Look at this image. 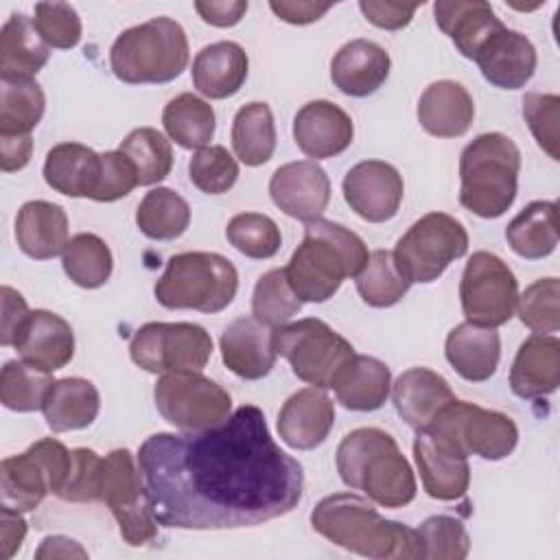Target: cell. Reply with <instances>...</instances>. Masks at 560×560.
I'll return each instance as SVG.
<instances>
[{"label":"cell","instance_id":"1","mask_svg":"<svg viewBox=\"0 0 560 560\" xmlns=\"http://www.w3.org/2000/svg\"><path fill=\"white\" fill-rule=\"evenodd\" d=\"M138 468L155 521L175 529L254 527L289 514L304 490L302 464L256 405L201 431L149 435Z\"/></svg>","mask_w":560,"mask_h":560},{"label":"cell","instance_id":"2","mask_svg":"<svg viewBox=\"0 0 560 560\" xmlns=\"http://www.w3.org/2000/svg\"><path fill=\"white\" fill-rule=\"evenodd\" d=\"M311 525L332 545L374 560L424 558L418 529L389 521L352 492L324 497L311 512Z\"/></svg>","mask_w":560,"mask_h":560},{"label":"cell","instance_id":"3","mask_svg":"<svg viewBox=\"0 0 560 560\" xmlns=\"http://www.w3.org/2000/svg\"><path fill=\"white\" fill-rule=\"evenodd\" d=\"M368 258V245L359 234L319 217L304 225V238L291 254L284 276L300 302H326L346 278L359 276Z\"/></svg>","mask_w":560,"mask_h":560},{"label":"cell","instance_id":"4","mask_svg":"<svg viewBox=\"0 0 560 560\" xmlns=\"http://www.w3.org/2000/svg\"><path fill=\"white\" fill-rule=\"evenodd\" d=\"M341 481L383 508H405L416 499V477L396 440L376 427L350 431L337 446Z\"/></svg>","mask_w":560,"mask_h":560},{"label":"cell","instance_id":"5","mask_svg":"<svg viewBox=\"0 0 560 560\" xmlns=\"http://www.w3.org/2000/svg\"><path fill=\"white\" fill-rule=\"evenodd\" d=\"M521 151L499 131L481 133L459 155V203L481 219H497L516 199Z\"/></svg>","mask_w":560,"mask_h":560},{"label":"cell","instance_id":"6","mask_svg":"<svg viewBox=\"0 0 560 560\" xmlns=\"http://www.w3.org/2000/svg\"><path fill=\"white\" fill-rule=\"evenodd\" d=\"M109 66L122 83H168L188 66V39L179 22L160 15L122 31L109 50Z\"/></svg>","mask_w":560,"mask_h":560},{"label":"cell","instance_id":"7","mask_svg":"<svg viewBox=\"0 0 560 560\" xmlns=\"http://www.w3.org/2000/svg\"><path fill=\"white\" fill-rule=\"evenodd\" d=\"M238 289V271L221 254L182 252L168 258L164 273L153 287L164 308H192L219 313L232 304Z\"/></svg>","mask_w":560,"mask_h":560},{"label":"cell","instance_id":"8","mask_svg":"<svg viewBox=\"0 0 560 560\" xmlns=\"http://www.w3.org/2000/svg\"><path fill=\"white\" fill-rule=\"evenodd\" d=\"M273 346L300 381L319 389H330L339 370L357 354L348 339L317 317L278 326Z\"/></svg>","mask_w":560,"mask_h":560},{"label":"cell","instance_id":"9","mask_svg":"<svg viewBox=\"0 0 560 560\" xmlns=\"http://www.w3.org/2000/svg\"><path fill=\"white\" fill-rule=\"evenodd\" d=\"M72 466V451L59 440L44 438L24 453L4 457L0 464L2 505L18 512L35 510L48 492L61 494Z\"/></svg>","mask_w":560,"mask_h":560},{"label":"cell","instance_id":"10","mask_svg":"<svg viewBox=\"0 0 560 560\" xmlns=\"http://www.w3.org/2000/svg\"><path fill=\"white\" fill-rule=\"evenodd\" d=\"M468 252L466 228L446 212L420 217L396 243L394 260L402 276L413 282H433L444 269Z\"/></svg>","mask_w":560,"mask_h":560},{"label":"cell","instance_id":"11","mask_svg":"<svg viewBox=\"0 0 560 560\" xmlns=\"http://www.w3.org/2000/svg\"><path fill=\"white\" fill-rule=\"evenodd\" d=\"M98 501L114 514L127 545L140 547L158 536V521L151 512L140 468L129 448H114L101 459Z\"/></svg>","mask_w":560,"mask_h":560},{"label":"cell","instance_id":"12","mask_svg":"<svg viewBox=\"0 0 560 560\" xmlns=\"http://www.w3.org/2000/svg\"><path fill=\"white\" fill-rule=\"evenodd\" d=\"M153 398L160 416L184 431H201L223 422L232 411L230 394L197 370L164 372Z\"/></svg>","mask_w":560,"mask_h":560},{"label":"cell","instance_id":"13","mask_svg":"<svg viewBox=\"0 0 560 560\" xmlns=\"http://www.w3.org/2000/svg\"><path fill=\"white\" fill-rule=\"evenodd\" d=\"M129 354L138 368L151 374L201 372L212 357V339L199 324L149 322L131 337Z\"/></svg>","mask_w":560,"mask_h":560},{"label":"cell","instance_id":"14","mask_svg":"<svg viewBox=\"0 0 560 560\" xmlns=\"http://www.w3.org/2000/svg\"><path fill=\"white\" fill-rule=\"evenodd\" d=\"M427 427L448 438L466 455L488 462L508 457L518 442V429L510 416L457 398L444 405Z\"/></svg>","mask_w":560,"mask_h":560},{"label":"cell","instance_id":"15","mask_svg":"<svg viewBox=\"0 0 560 560\" xmlns=\"http://www.w3.org/2000/svg\"><path fill=\"white\" fill-rule=\"evenodd\" d=\"M459 300L466 322L497 328L510 322L518 302V280L497 254L475 252L462 273Z\"/></svg>","mask_w":560,"mask_h":560},{"label":"cell","instance_id":"16","mask_svg":"<svg viewBox=\"0 0 560 560\" xmlns=\"http://www.w3.org/2000/svg\"><path fill=\"white\" fill-rule=\"evenodd\" d=\"M413 457L424 492L438 501H457L470 483L468 455L442 433L424 427L416 431Z\"/></svg>","mask_w":560,"mask_h":560},{"label":"cell","instance_id":"17","mask_svg":"<svg viewBox=\"0 0 560 560\" xmlns=\"http://www.w3.org/2000/svg\"><path fill=\"white\" fill-rule=\"evenodd\" d=\"M341 190L350 210L361 219L385 223L396 217L402 203L405 184L389 162L363 160L346 173Z\"/></svg>","mask_w":560,"mask_h":560},{"label":"cell","instance_id":"18","mask_svg":"<svg viewBox=\"0 0 560 560\" xmlns=\"http://www.w3.org/2000/svg\"><path fill=\"white\" fill-rule=\"evenodd\" d=\"M271 201L298 221H315L330 201V179L315 160L282 164L269 179Z\"/></svg>","mask_w":560,"mask_h":560},{"label":"cell","instance_id":"19","mask_svg":"<svg viewBox=\"0 0 560 560\" xmlns=\"http://www.w3.org/2000/svg\"><path fill=\"white\" fill-rule=\"evenodd\" d=\"M352 118L332 101H311L293 118V140L300 151L313 160H326L343 153L352 144Z\"/></svg>","mask_w":560,"mask_h":560},{"label":"cell","instance_id":"20","mask_svg":"<svg viewBox=\"0 0 560 560\" xmlns=\"http://www.w3.org/2000/svg\"><path fill=\"white\" fill-rule=\"evenodd\" d=\"M472 61L492 85L501 90H518L534 77L536 48L529 37L503 24L481 44Z\"/></svg>","mask_w":560,"mask_h":560},{"label":"cell","instance_id":"21","mask_svg":"<svg viewBox=\"0 0 560 560\" xmlns=\"http://www.w3.org/2000/svg\"><path fill=\"white\" fill-rule=\"evenodd\" d=\"M13 348L24 363L52 374L72 361L74 332L61 315L35 308L22 326Z\"/></svg>","mask_w":560,"mask_h":560},{"label":"cell","instance_id":"22","mask_svg":"<svg viewBox=\"0 0 560 560\" xmlns=\"http://www.w3.org/2000/svg\"><path fill=\"white\" fill-rule=\"evenodd\" d=\"M335 424V402L319 387H304L291 394L278 413V435L295 451H311L324 444Z\"/></svg>","mask_w":560,"mask_h":560},{"label":"cell","instance_id":"23","mask_svg":"<svg viewBox=\"0 0 560 560\" xmlns=\"http://www.w3.org/2000/svg\"><path fill=\"white\" fill-rule=\"evenodd\" d=\"M276 357L273 330L256 317H236L221 335V359L238 378L258 381L267 376Z\"/></svg>","mask_w":560,"mask_h":560},{"label":"cell","instance_id":"24","mask_svg":"<svg viewBox=\"0 0 560 560\" xmlns=\"http://www.w3.org/2000/svg\"><path fill=\"white\" fill-rule=\"evenodd\" d=\"M392 59L383 46L370 39L346 42L330 61L335 88L348 96H370L389 77Z\"/></svg>","mask_w":560,"mask_h":560},{"label":"cell","instance_id":"25","mask_svg":"<svg viewBox=\"0 0 560 560\" xmlns=\"http://www.w3.org/2000/svg\"><path fill=\"white\" fill-rule=\"evenodd\" d=\"M560 385V341L556 335H529L512 363L510 389L532 400L549 396Z\"/></svg>","mask_w":560,"mask_h":560},{"label":"cell","instance_id":"26","mask_svg":"<svg viewBox=\"0 0 560 560\" xmlns=\"http://www.w3.org/2000/svg\"><path fill=\"white\" fill-rule=\"evenodd\" d=\"M475 118V103L468 90L451 79L431 83L418 101V122L435 138L464 136Z\"/></svg>","mask_w":560,"mask_h":560},{"label":"cell","instance_id":"27","mask_svg":"<svg viewBox=\"0 0 560 560\" xmlns=\"http://www.w3.org/2000/svg\"><path fill=\"white\" fill-rule=\"evenodd\" d=\"M453 398L455 394L448 381L429 368L405 370L392 385V400L398 416L416 431L424 429Z\"/></svg>","mask_w":560,"mask_h":560},{"label":"cell","instance_id":"28","mask_svg":"<svg viewBox=\"0 0 560 560\" xmlns=\"http://www.w3.org/2000/svg\"><path fill=\"white\" fill-rule=\"evenodd\" d=\"M18 247L35 260L63 254L68 245V217L59 203L44 199L26 201L15 217Z\"/></svg>","mask_w":560,"mask_h":560},{"label":"cell","instance_id":"29","mask_svg":"<svg viewBox=\"0 0 560 560\" xmlns=\"http://www.w3.org/2000/svg\"><path fill=\"white\" fill-rule=\"evenodd\" d=\"M247 68V52L236 42H214L195 55L192 85L199 94L221 101L243 88Z\"/></svg>","mask_w":560,"mask_h":560},{"label":"cell","instance_id":"30","mask_svg":"<svg viewBox=\"0 0 560 560\" xmlns=\"http://www.w3.org/2000/svg\"><path fill=\"white\" fill-rule=\"evenodd\" d=\"M451 368L470 383L488 381L501 359V339L497 328L464 322L455 326L444 343Z\"/></svg>","mask_w":560,"mask_h":560},{"label":"cell","instance_id":"31","mask_svg":"<svg viewBox=\"0 0 560 560\" xmlns=\"http://www.w3.org/2000/svg\"><path fill=\"white\" fill-rule=\"evenodd\" d=\"M433 15L440 31L453 39L466 59H475L481 44L503 26L483 0H442L433 4Z\"/></svg>","mask_w":560,"mask_h":560},{"label":"cell","instance_id":"32","mask_svg":"<svg viewBox=\"0 0 560 560\" xmlns=\"http://www.w3.org/2000/svg\"><path fill=\"white\" fill-rule=\"evenodd\" d=\"M101 409V396L92 381L66 376L52 381L46 392L42 413L52 433H66L90 427Z\"/></svg>","mask_w":560,"mask_h":560},{"label":"cell","instance_id":"33","mask_svg":"<svg viewBox=\"0 0 560 560\" xmlns=\"http://www.w3.org/2000/svg\"><path fill=\"white\" fill-rule=\"evenodd\" d=\"M337 400L350 411H376L385 405L392 389L389 368L368 354H354L332 381Z\"/></svg>","mask_w":560,"mask_h":560},{"label":"cell","instance_id":"34","mask_svg":"<svg viewBox=\"0 0 560 560\" xmlns=\"http://www.w3.org/2000/svg\"><path fill=\"white\" fill-rule=\"evenodd\" d=\"M101 175V153L79 142L55 144L46 153L44 179L46 184L68 197L92 199Z\"/></svg>","mask_w":560,"mask_h":560},{"label":"cell","instance_id":"35","mask_svg":"<svg viewBox=\"0 0 560 560\" xmlns=\"http://www.w3.org/2000/svg\"><path fill=\"white\" fill-rule=\"evenodd\" d=\"M50 52L33 20L11 13L0 33V74L9 79H33L48 61Z\"/></svg>","mask_w":560,"mask_h":560},{"label":"cell","instance_id":"36","mask_svg":"<svg viewBox=\"0 0 560 560\" xmlns=\"http://www.w3.org/2000/svg\"><path fill=\"white\" fill-rule=\"evenodd\" d=\"M508 245L527 260L549 256L558 245V206L556 201L527 203L505 228Z\"/></svg>","mask_w":560,"mask_h":560},{"label":"cell","instance_id":"37","mask_svg":"<svg viewBox=\"0 0 560 560\" xmlns=\"http://www.w3.org/2000/svg\"><path fill=\"white\" fill-rule=\"evenodd\" d=\"M232 147L245 166H260L276 151V125L267 103L243 105L232 122Z\"/></svg>","mask_w":560,"mask_h":560},{"label":"cell","instance_id":"38","mask_svg":"<svg viewBox=\"0 0 560 560\" xmlns=\"http://www.w3.org/2000/svg\"><path fill=\"white\" fill-rule=\"evenodd\" d=\"M162 125L182 149H203L214 136V109L192 92H182L166 103Z\"/></svg>","mask_w":560,"mask_h":560},{"label":"cell","instance_id":"39","mask_svg":"<svg viewBox=\"0 0 560 560\" xmlns=\"http://www.w3.org/2000/svg\"><path fill=\"white\" fill-rule=\"evenodd\" d=\"M44 109L46 96L35 79L0 77V136H28Z\"/></svg>","mask_w":560,"mask_h":560},{"label":"cell","instance_id":"40","mask_svg":"<svg viewBox=\"0 0 560 560\" xmlns=\"http://www.w3.org/2000/svg\"><path fill=\"white\" fill-rule=\"evenodd\" d=\"M138 230L153 241H173L190 225L188 201L171 188L158 186L149 190L136 210Z\"/></svg>","mask_w":560,"mask_h":560},{"label":"cell","instance_id":"41","mask_svg":"<svg viewBox=\"0 0 560 560\" xmlns=\"http://www.w3.org/2000/svg\"><path fill=\"white\" fill-rule=\"evenodd\" d=\"M61 265L66 276L77 287L98 289L109 280L114 258L107 243L101 236L81 232L68 241L61 254Z\"/></svg>","mask_w":560,"mask_h":560},{"label":"cell","instance_id":"42","mask_svg":"<svg viewBox=\"0 0 560 560\" xmlns=\"http://www.w3.org/2000/svg\"><path fill=\"white\" fill-rule=\"evenodd\" d=\"M361 300L374 308L394 306L405 298L411 282L398 269L389 249H374L365 267L354 278Z\"/></svg>","mask_w":560,"mask_h":560},{"label":"cell","instance_id":"43","mask_svg":"<svg viewBox=\"0 0 560 560\" xmlns=\"http://www.w3.org/2000/svg\"><path fill=\"white\" fill-rule=\"evenodd\" d=\"M118 151H122L138 175V186H153L162 182L173 166L171 142L153 127H138L125 136Z\"/></svg>","mask_w":560,"mask_h":560},{"label":"cell","instance_id":"44","mask_svg":"<svg viewBox=\"0 0 560 560\" xmlns=\"http://www.w3.org/2000/svg\"><path fill=\"white\" fill-rule=\"evenodd\" d=\"M52 378L48 372H42L28 363L7 361L0 372V400L11 411H35L42 409Z\"/></svg>","mask_w":560,"mask_h":560},{"label":"cell","instance_id":"45","mask_svg":"<svg viewBox=\"0 0 560 560\" xmlns=\"http://www.w3.org/2000/svg\"><path fill=\"white\" fill-rule=\"evenodd\" d=\"M225 236L234 249L254 260H267L278 254L282 236L276 221L260 212H241L228 221Z\"/></svg>","mask_w":560,"mask_h":560},{"label":"cell","instance_id":"46","mask_svg":"<svg viewBox=\"0 0 560 560\" xmlns=\"http://www.w3.org/2000/svg\"><path fill=\"white\" fill-rule=\"evenodd\" d=\"M302 308L300 298L289 287L284 267L262 273L252 293V315L265 326H282Z\"/></svg>","mask_w":560,"mask_h":560},{"label":"cell","instance_id":"47","mask_svg":"<svg viewBox=\"0 0 560 560\" xmlns=\"http://www.w3.org/2000/svg\"><path fill=\"white\" fill-rule=\"evenodd\" d=\"M560 282L558 278H540L518 295V319L536 335L558 332L560 328Z\"/></svg>","mask_w":560,"mask_h":560},{"label":"cell","instance_id":"48","mask_svg":"<svg viewBox=\"0 0 560 560\" xmlns=\"http://www.w3.org/2000/svg\"><path fill=\"white\" fill-rule=\"evenodd\" d=\"M188 177L206 195L228 192L238 179V164L221 144L197 149L188 162Z\"/></svg>","mask_w":560,"mask_h":560},{"label":"cell","instance_id":"49","mask_svg":"<svg viewBox=\"0 0 560 560\" xmlns=\"http://www.w3.org/2000/svg\"><path fill=\"white\" fill-rule=\"evenodd\" d=\"M424 558L429 560H462L470 551V538L462 521L435 514L418 527Z\"/></svg>","mask_w":560,"mask_h":560},{"label":"cell","instance_id":"50","mask_svg":"<svg viewBox=\"0 0 560 560\" xmlns=\"http://www.w3.org/2000/svg\"><path fill=\"white\" fill-rule=\"evenodd\" d=\"M33 26L48 48L68 50L81 42V18L66 2H37Z\"/></svg>","mask_w":560,"mask_h":560},{"label":"cell","instance_id":"51","mask_svg":"<svg viewBox=\"0 0 560 560\" xmlns=\"http://www.w3.org/2000/svg\"><path fill=\"white\" fill-rule=\"evenodd\" d=\"M523 116L525 122L536 138L538 147L551 158L560 160V96L558 94H542V92H527L523 96Z\"/></svg>","mask_w":560,"mask_h":560},{"label":"cell","instance_id":"52","mask_svg":"<svg viewBox=\"0 0 560 560\" xmlns=\"http://www.w3.org/2000/svg\"><path fill=\"white\" fill-rule=\"evenodd\" d=\"M138 186V175L131 160L122 151H105L101 153V175L96 190L92 195L94 201H116L127 197Z\"/></svg>","mask_w":560,"mask_h":560},{"label":"cell","instance_id":"53","mask_svg":"<svg viewBox=\"0 0 560 560\" xmlns=\"http://www.w3.org/2000/svg\"><path fill=\"white\" fill-rule=\"evenodd\" d=\"M101 459L92 448H72V466L66 486L59 494L63 501L85 503L98 501V470Z\"/></svg>","mask_w":560,"mask_h":560},{"label":"cell","instance_id":"54","mask_svg":"<svg viewBox=\"0 0 560 560\" xmlns=\"http://www.w3.org/2000/svg\"><path fill=\"white\" fill-rule=\"evenodd\" d=\"M420 4H405V2H383V0H361L359 9L365 20L385 31H398L407 26Z\"/></svg>","mask_w":560,"mask_h":560},{"label":"cell","instance_id":"55","mask_svg":"<svg viewBox=\"0 0 560 560\" xmlns=\"http://www.w3.org/2000/svg\"><path fill=\"white\" fill-rule=\"evenodd\" d=\"M31 311L26 306V300L22 293H18L11 287H2V330H0V343L13 346L22 326L26 324Z\"/></svg>","mask_w":560,"mask_h":560},{"label":"cell","instance_id":"56","mask_svg":"<svg viewBox=\"0 0 560 560\" xmlns=\"http://www.w3.org/2000/svg\"><path fill=\"white\" fill-rule=\"evenodd\" d=\"M195 11L203 22L219 28H228L243 20V15L247 13V2L245 0H208V2L199 0L195 2Z\"/></svg>","mask_w":560,"mask_h":560},{"label":"cell","instance_id":"57","mask_svg":"<svg viewBox=\"0 0 560 560\" xmlns=\"http://www.w3.org/2000/svg\"><path fill=\"white\" fill-rule=\"evenodd\" d=\"M269 9L289 24H311L317 22L322 15H326L332 4L330 2H308V0H271Z\"/></svg>","mask_w":560,"mask_h":560},{"label":"cell","instance_id":"58","mask_svg":"<svg viewBox=\"0 0 560 560\" xmlns=\"http://www.w3.org/2000/svg\"><path fill=\"white\" fill-rule=\"evenodd\" d=\"M26 521L22 518V512L0 505V549H2V558L11 560L26 536Z\"/></svg>","mask_w":560,"mask_h":560},{"label":"cell","instance_id":"59","mask_svg":"<svg viewBox=\"0 0 560 560\" xmlns=\"http://www.w3.org/2000/svg\"><path fill=\"white\" fill-rule=\"evenodd\" d=\"M33 140L28 136H0V168L4 173L20 171L28 164Z\"/></svg>","mask_w":560,"mask_h":560},{"label":"cell","instance_id":"60","mask_svg":"<svg viewBox=\"0 0 560 560\" xmlns=\"http://www.w3.org/2000/svg\"><path fill=\"white\" fill-rule=\"evenodd\" d=\"M35 558H88V551L68 536H46L35 551Z\"/></svg>","mask_w":560,"mask_h":560}]
</instances>
